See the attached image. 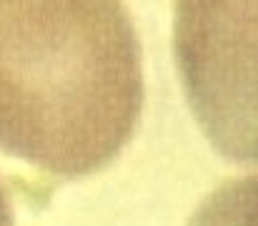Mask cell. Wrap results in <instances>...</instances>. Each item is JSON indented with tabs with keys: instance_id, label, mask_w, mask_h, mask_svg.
<instances>
[{
	"instance_id": "1",
	"label": "cell",
	"mask_w": 258,
	"mask_h": 226,
	"mask_svg": "<svg viewBox=\"0 0 258 226\" xmlns=\"http://www.w3.org/2000/svg\"><path fill=\"white\" fill-rule=\"evenodd\" d=\"M123 0H0V151L58 178L105 168L143 111Z\"/></svg>"
},
{
	"instance_id": "2",
	"label": "cell",
	"mask_w": 258,
	"mask_h": 226,
	"mask_svg": "<svg viewBox=\"0 0 258 226\" xmlns=\"http://www.w3.org/2000/svg\"><path fill=\"white\" fill-rule=\"evenodd\" d=\"M173 58L208 144L258 166V0H175Z\"/></svg>"
},
{
	"instance_id": "3",
	"label": "cell",
	"mask_w": 258,
	"mask_h": 226,
	"mask_svg": "<svg viewBox=\"0 0 258 226\" xmlns=\"http://www.w3.org/2000/svg\"><path fill=\"white\" fill-rule=\"evenodd\" d=\"M185 226H258V176L218 186Z\"/></svg>"
},
{
	"instance_id": "4",
	"label": "cell",
	"mask_w": 258,
	"mask_h": 226,
	"mask_svg": "<svg viewBox=\"0 0 258 226\" xmlns=\"http://www.w3.org/2000/svg\"><path fill=\"white\" fill-rule=\"evenodd\" d=\"M0 226H15L13 201H10V194H8L3 181H0Z\"/></svg>"
}]
</instances>
